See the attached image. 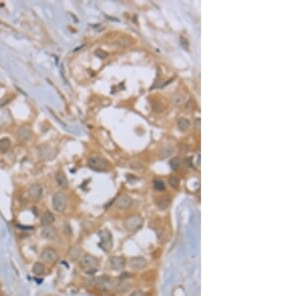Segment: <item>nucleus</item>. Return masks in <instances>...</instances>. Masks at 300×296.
Segmentation results:
<instances>
[{"mask_svg": "<svg viewBox=\"0 0 300 296\" xmlns=\"http://www.w3.org/2000/svg\"><path fill=\"white\" fill-rule=\"evenodd\" d=\"M96 282H97V285H98V284L100 285V284H101V279H100V278H99V279H96ZM102 282H103L104 284H107V283H109V280L106 279V278H104V280H103Z\"/></svg>", "mask_w": 300, "mask_h": 296, "instance_id": "nucleus-22", "label": "nucleus"}, {"mask_svg": "<svg viewBox=\"0 0 300 296\" xmlns=\"http://www.w3.org/2000/svg\"><path fill=\"white\" fill-rule=\"evenodd\" d=\"M17 138L22 141H28L31 138V131L28 128H22L18 131Z\"/></svg>", "mask_w": 300, "mask_h": 296, "instance_id": "nucleus-14", "label": "nucleus"}, {"mask_svg": "<svg viewBox=\"0 0 300 296\" xmlns=\"http://www.w3.org/2000/svg\"><path fill=\"white\" fill-rule=\"evenodd\" d=\"M42 188L39 186V184H33V186H31L30 188H29V194L31 195V198H38L41 197L42 194Z\"/></svg>", "mask_w": 300, "mask_h": 296, "instance_id": "nucleus-12", "label": "nucleus"}, {"mask_svg": "<svg viewBox=\"0 0 300 296\" xmlns=\"http://www.w3.org/2000/svg\"><path fill=\"white\" fill-rule=\"evenodd\" d=\"M88 166L94 171H104V170H106L107 163L104 160H102V158H97V157H93V158H89Z\"/></svg>", "mask_w": 300, "mask_h": 296, "instance_id": "nucleus-4", "label": "nucleus"}, {"mask_svg": "<svg viewBox=\"0 0 300 296\" xmlns=\"http://www.w3.org/2000/svg\"><path fill=\"white\" fill-rule=\"evenodd\" d=\"M143 224V219L138 215H133L131 218H128L124 221L125 228L129 231H135L142 226Z\"/></svg>", "mask_w": 300, "mask_h": 296, "instance_id": "nucleus-3", "label": "nucleus"}, {"mask_svg": "<svg viewBox=\"0 0 300 296\" xmlns=\"http://www.w3.org/2000/svg\"><path fill=\"white\" fill-rule=\"evenodd\" d=\"M58 254L57 252L52 249V248H45V249L41 252V258L46 262H54L56 261Z\"/></svg>", "mask_w": 300, "mask_h": 296, "instance_id": "nucleus-6", "label": "nucleus"}, {"mask_svg": "<svg viewBox=\"0 0 300 296\" xmlns=\"http://www.w3.org/2000/svg\"><path fill=\"white\" fill-rule=\"evenodd\" d=\"M39 155L42 158L48 161L55 157V153L49 147H41L39 149Z\"/></svg>", "mask_w": 300, "mask_h": 296, "instance_id": "nucleus-11", "label": "nucleus"}, {"mask_svg": "<svg viewBox=\"0 0 300 296\" xmlns=\"http://www.w3.org/2000/svg\"><path fill=\"white\" fill-rule=\"evenodd\" d=\"M53 223H54V215L52 214L50 211H47V213H45L43 215H42L41 223L43 224L44 226L45 225H51Z\"/></svg>", "mask_w": 300, "mask_h": 296, "instance_id": "nucleus-13", "label": "nucleus"}, {"mask_svg": "<svg viewBox=\"0 0 300 296\" xmlns=\"http://www.w3.org/2000/svg\"><path fill=\"white\" fill-rule=\"evenodd\" d=\"M178 127H179V129L181 131H186L189 129V127H190V122H189L187 119L181 118L178 120Z\"/></svg>", "mask_w": 300, "mask_h": 296, "instance_id": "nucleus-17", "label": "nucleus"}, {"mask_svg": "<svg viewBox=\"0 0 300 296\" xmlns=\"http://www.w3.org/2000/svg\"><path fill=\"white\" fill-rule=\"evenodd\" d=\"M178 183H179V181H178V178L176 177H172L169 179V183L171 184L172 187H176L178 184Z\"/></svg>", "mask_w": 300, "mask_h": 296, "instance_id": "nucleus-21", "label": "nucleus"}, {"mask_svg": "<svg viewBox=\"0 0 300 296\" xmlns=\"http://www.w3.org/2000/svg\"><path fill=\"white\" fill-rule=\"evenodd\" d=\"M4 143H5V139L0 142V151H2V152H3V151H6L8 148H9V145H10V143H9V144H6V145H5Z\"/></svg>", "mask_w": 300, "mask_h": 296, "instance_id": "nucleus-20", "label": "nucleus"}, {"mask_svg": "<svg viewBox=\"0 0 300 296\" xmlns=\"http://www.w3.org/2000/svg\"><path fill=\"white\" fill-rule=\"evenodd\" d=\"M66 204L67 198L64 193H57L53 195V198H52V205H53V208L56 211H63L66 208Z\"/></svg>", "mask_w": 300, "mask_h": 296, "instance_id": "nucleus-2", "label": "nucleus"}, {"mask_svg": "<svg viewBox=\"0 0 300 296\" xmlns=\"http://www.w3.org/2000/svg\"><path fill=\"white\" fill-rule=\"evenodd\" d=\"M41 235L46 239H53L56 236V229L52 225H45L41 229Z\"/></svg>", "mask_w": 300, "mask_h": 296, "instance_id": "nucleus-9", "label": "nucleus"}, {"mask_svg": "<svg viewBox=\"0 0 300 296\" xmlns=\"http://www.w3.org/2000/svg\"><path fill=\"white\" fill-rule=\"evenodd\" d=\"M147 261L142 257H132L129 260V267L134 270H139L146 266Z\"/></svg>", "mask_w": 300, "mask_h": 296, "instance_id": "nucleus-7", "label": "nucleus"}, {"mask_svg": "<svg viewBox=\"0 0 300 296\" xmlns=\"http://www.w3.org/2000/svg\"><path fill=\"white\" fill-rule=\"evenodd\" d=\"M154 188L156 189H159V191H161V189L164 188V183H163V182H161V181H155Z\"/></svg>", "mask_w": 300, "mask_h": 296, "instance_id": "nucleus-19", "label": "nucleus"}, {"mask_svg": "<svg viewBox=\"0 0 300 296\" xmlns=\"http://www.w3.org/2000/svg\"><path fill=\"white\" fill-rule=\"evenodd\" d=\"M80 264H81V267L83 268V270L86 271V273H93L97 268L98 260L94 256L85 255L82 257Z\"/></svg>", "mask_w": 300, "mask_h": 296, "instance_id": "nucleus-1", "label": "nucleus"}, {"mask_svg": "<svg viewBox=\"0 0 300 296\" xmlns=\"http://www.w3.org/2000/svg\"><path fill=\"white\" fill-rule=\"evenodd\" d=\"M110 265H111V267L115 269V270H121V269H123L125 265V260L122 257L114 256L110 259Z\"/></svg>", "mask_w": 300, "mask_h": 296, "instance_id": "nucleus-10", "label": "nucleus"}, {"mask_svg": "<svg viewBox=\"0 0 300 296\" xmlns=\"http://www.w3.org/2000/svg\"><path fill=\"white\" fill-rule=\"evenodd\" d=\"M131 203H132V199L129 197H127V195H120L116 199V202H115V205L120 209L128 208L131 205Z\"/></svg>", "mask_w": 300, "mask_h": 296, "instance_id": "nucleus-8", "label": "nucleus"}, {"mask_svg": "<svg viewBox=\"0 0 300 296\" xmlns=\"http://www.w3.org/2000/svg\"><path fill=\"white\" fill-rule=\"evenodd\" d=\"M179 165H180L179 158H173L172 161H170V166L172 167V168H174V170H176V168L179 167Z\"/></svg>", "mask_w": 300, "mask_h": 296, "instance_id": "nucleus-18", "label": "nucleus"}, {"mask_svg": "<svg viewBox=\"0 0 300 296\" xmlns=\"http://www.w3.org/2000/svg\"><path fill=\"white\" fill-rule=\"evenodd\" d=\"M99 236H100V239H101L100 245L102 246L104 250L109 251L112 246V237H111V234H110V232L107 230H103L99 233Z\"/></svg>", "mask_w": 300, "mask_h": 296, "instance_id": "nucleus-5", "label": "nucleus"}, {"mask_svg": "<svg viewBox=\"0 0 300 296\" xmlns=\"http://www.w3.org/2000/svg\"><path fill=\"white\" fill-rule=\"evenodd\" d=\"M56 182L58 183V186L62 188H65L68 186V182L66 178L64 177V174L62 173H56Z\"/></svg>", "mask_w": 300, "mask_h": 296, "instance_id": "nucleus-15", "label": "nucleus"}, {"mask_svg": "<svg viewBox=\"0 0 300 296\" xmlns=\"http://www.w3.org/2000/svg\"><path fill=\"white\" fill-rule=\"evenodd\" d=\"M32 271L36 275H42L45 271V267L41 262H36L32 267Z\"/></svg>", "mask_w": 300, "mask_h": 296, "instance_id": "nucleus-16", "label": "nucleus"}]
</instances>
